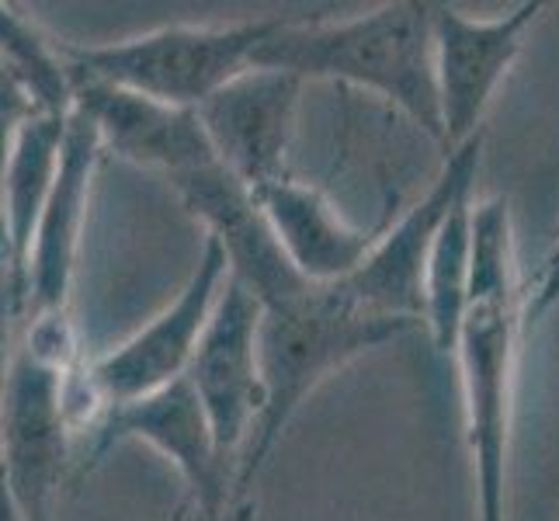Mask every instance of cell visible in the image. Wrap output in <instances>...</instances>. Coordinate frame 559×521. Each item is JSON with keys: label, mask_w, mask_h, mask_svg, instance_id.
I'll return each mask as SVG.
<instances>
[{"label": "cell", "mask_w": 559, "mask_h": 521, "mask_svg": "<svg viewBox=\"0 0 559 521\" xmlns=\"http://www.w3.org/2000/svg\"><path fill=\"white\" fill-rule=\"evenodd\" d=\"M522 334L525 293L518 285L511 205L493 196L473 205L469 317L455 352L476 484V521H508V452Z\"/></svg>", "instance_id": "cell-1"}, {"label": "cell", "mask_w": 559, "mask_h": 521, "mask_svg": "<svg viewBox=\"0 0 559 521\" xmlns=\"http://www.w3.org/2000/svg\"><path fill=\"white\" fill-rule=\"evenodd\" d=\"M258 67L296 73L302 81H337L393 105L445 150L431 4L396 0L355 17H285L258 52Z\"/></svg>", "instance_id": "cell-2"}, {"label": "cell", "mask_w": 559, "mask_h": 521, "mask_svg": "<svg viewBox=\"0 0 559 521\" xmlns=\"http://www.w3.org/2000/svg\"><path fill=\"white\" fill-rule=\"evenodd\" d=\"M414 323L365 310L344 285H310L299 296L261 310V372L264 414L240 455L237 490L264 466L288 421L344 365L407 334Z\"/></svg>", "instance_id": "cell-3"}, {"label": "cell", "mask_w": 559, "mask_h": 521, "mask_svg": "<svg viewBox=\"0 0 559 521\" xmlns=\"http://www.w3.org/2000/svg\"><path fill=\"white\" fill-rule=\"evenodd\" d=\"M285 17L229 25H164L105 46H63L76 73L146 94L153 102L199 111L209 98L258 67L261 46Z\"/></svg>", "instance_id": "cell-4"}, {"label": "cell", "mask_w": 559, "mask_h": 521, "mask_svg": "<svg viewBox=\"0 0 559 521\" xmlns=\"http://www.w3.org/2000/svg\"><path fill=\"white\" fill-rule=\"evenodd\" d=\"M70 386L67 320H35L14 352L0 414V473L8 476L28 521H52L76 421Z\"/></svg>", "instance_id": "cell-5"}, {"label": "cell", "mask_w": 559, "mask_h": 521, "mask_svg": "<svg viewBox=\"0 0 559 521\" xmlns=\"http://www.w3.org/2000/svg\"><path fill=\"white\" fill-rule=\"evenodd\" d=\"M229 282V261L219 240L205 237L195 272L185 288L146 327H140L129 341L111 347L108 355L91 362L84 372V390L98 403L102 414L136 403L175 386L188 376L199 341L216 313V303Z\"/></svg>", "instance_id": "cell-6"}, {"label": "cell", "mask_w": 559, "mask_h": 521, "mask_svg": "<svg viewBox=\"0 0 559 521\" xmlns=\"http://www.w3.org/2000/svg\"><path fill=\"white\" fill-rule=\"evenodd\" d=\"M479 157H484V132L449 153L441 174L411 209H403L396 220H385L372 254L365 258V264L348 282H337L344 285V293L379 317L424 323V268H428V250L449 212L466 196H473Z\"/></svg>", "instance_id": "cell-7"}, {"label": "cell", "mask_w": 559, "mask_h": 521, "mask_svg": "<svg viewBox=\"0 0 559 521\" xmlns=\"http://www.w3.org/2000/svg\"><path fill=\"white\" fill-rule=\"evenodd\" d=\"M543 11L546 4L525 0L504 14L469 17L449 4H431L435 81L441 126H445V157L484 132L479 126H484L493 94L522 56L525 35Z\"/></svg>", "instance_id": "cell-8"}, {"label": "cell", "mask_w": 559, "mask_h": 521, "mask_svg": "<svg viewBox=\"0 0 559 521\" xmlns=\"http://www.w3.org/2000/svg\"><path fill=\"white\" fill-rule=\"evenodd\" d=\"M185 379L202 400L223 455H243L267 393L261 372V303L237 279L226 282Z\"/></svg>", "instance_id": "cell-9"}, {"label": "cell", "mask_w": 559, "mask_h": 521, "mask_svg": "<svg viewBox=\"0 0 559 521\" xmlns=\"http://www.w3.org/2000/svg\"><path fill=\"white\" fill-rule=\"evenodd\" d=\"M170 188L178 191L191 216L205 226V237L219 240L229 261V279H237L261 303V310L310 288V282L288 264L254 191L219 161L178 174L170 178Z\"/></svg>", "instance_id": "cell-10"}, {"label": "cell", "mask_w": 559, "mask_h": 521, "mask_svg": "<svg viewBox=\"0 0 559 521\" xmlns=\"http://www.w3.org/2000/svg\"><path fill=\"white\" fill-rule=\"evenodd\" d=\"M302 84L296 73L254 67L199 108L219 164L250 191L285 178Z\"/></svg>", "instance_id": "cell-11"}, {"label": "cell", "mask_w": 559, "mask_h": 521, "mask_svg": "<svg viewBox=\"0 0 559 521\" xmlns=\"http://www.w3.org/2000/svg\"><path fill=\"white\" fill-rule=\"evenodd\" d=\"M146 441L164 459L175 462L191 505L205 521H226L229 514V459L223 455L216 431H212L202 400L188 386V379L167 390L143 396L126 407L102 414L98 424V452L115 441Z\"/></svg>", "instance_id": "cell-12"}, {"label": "cell", "mask_w": 559, "mask_h": 521, "mask_svg": "<svg viewBox=\"0 0 559 521\" xmlns=\"http://www.w3.org/2000/svg\"><path fill=\"white\" fill-rule=\"evenodd\" d=\"M102 137L87 115L73 105L63 140L60 174H56L52 196L46 202L43 220L35 229L32 258H28V306L35 320H52L67 313L70 288L81 258V237L87 223V202L94 170L102 161Z\"/></svg>", "instance_id": "cell-13"}, {"label": "cell", "mask_w": 559, "mask_h": 521, "mask_svg": "<svg viewBox=\"0 0 559 521\" xmlns=\"http://www.w3.org/2000/svg\"><path fill=\"white\" fill-rule=\"evenodd\" d=\"M73 105L94 122L102 146L122 161L164 170L167 181L185 170L219 161L212 150L199 111L153 102L146 94L94 81L73 70Z\"/></svg>", "instance_id": "cell-14"}, {"label": "cell", "mask_w": 559, "mask_h": 521, "mask_svg": "<svg viewBox=\"0 0 559 521\" xmlns=\"http://www.w3.org/2000/svg\"><path fill=\"white\" fill-rule=\"evenodd\" d=\"M254 199L288 264L310 285L348 282L372 254L385 226H352L323 188L296 181L288 174L272 185L254 188Z\"/></svg>", "instance_id": "cell-15"}, {"label": "cell", "mask_w": 559, "mask_h": 521, "mask_svg": "<svg viewBox=\"0 0 559 521\" xmlns=\"http://www.w3.org/2000/svg\"><path fill=\"white\" fill-rule=\"evenodd\" d=\"M70 115L35 111L14 132L4 153V199H0V244L11 264V282L17 303L28 306V258L35 244V229L43 220L46 202L52 196L56 174H60L63 140Z\"/></svg>", "instance_id": "cell-16"}, {"label": "cell", "mask_w": 559, "mask_h": 521, "mask_svg": "<svg viewBox=\"0 0 559 521\" xmlns=\"http://www.w3.org/2000/svg\"><path fill=\"white\" fill-rule=\"evenodd\" d=\"M473 196L462 199L438 226L424 268V327L438 355L455 358L469 317L473 285Z\"/></svg>", "instance_id": "cell-17"}, {"label": "cell", "mask_w": 559, "mask_h": 521, "mask_svg": "<svg viewBox=\"0 0 559 521\" xmlns=\"http://www.w3.org/2000/svg\"><path fill=\"white\" fill-rule=\"evenodd\" d=\"M0 60L17 76L32 105L49 115L73 111V67L67 49L38 28L35 17L0 0Z\"/></svg>", "instance_id": "cell-18"}, {"label": "cell", "mask_w": 559, "mask_h": 521, "mask_svg": "<svg viewBox=\"0 0 559 521\" xmlns=\"http://www.w3.org/2000/svg\"><path fill=\"white\" fill-rule=\"evenodd\" d=\"M25 306L17 303L14 282H11V264L4 254V244H0V414H4V396H8V379H11V365H14V320Z\"/></svg>", "instance_id": "cell-19"}, {"label": "cell", "mask_w": 559, "mask_h": 521, "mask_svg": "<svg viewBox=\"0 0 559 521\" xmlns=\"http://www.w3.org/2000/svg\"><path fill=\"white\" fill-rule=\"evenodd\" d=\"M38 108L25 94V87L17 84V76L8 70V63L0 60V161H4L8 143L14 140V132L22 129Z\"/></svg>", "instance_id": "cell-20"}, {"label": "cell", "mask_w": 559, "mask_h": 521, "mask_svg": "<svg viewBox=\"0 0 559 521\" xmlns=\"http://www.w3.org/2000/svg\"><path fill=\"white\" fill-rule=\"evenodd\" d=\"M0 521H28L22 505H17V497L8 484V476L0 473Z\"/></svg>", "instance_id": "cell-21"}, {"label": "cell", "mask_w": 559, "mask_h": 521, "mask_svg": "<svg viewBox=\"0 0 559 521\" xmlns=\"http://www.w3.org/2000/svg\"><path fill=\"white\" fill-rule=\"evenodd\" d=\"M226 521H254V508H250V505H237V508H229Z\"/></svg>", "instance_id": "cell-22"}]
</instances>
